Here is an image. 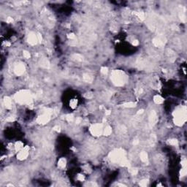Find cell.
Masks as SVG:
<instances>
[{
	"instance_id": "obj_10",
	"label": "cell",
	"mask_w": 187,
	"mask_h": 187,
	"mask_svg": "<svg viewBox=\"0 0 187 187\" xmlns=\"http://www.w3.org/2000/svg\"><path fill=\"white\" fill-rule=\"evenodd\" d=\"M154 102H156V104H159H159L162 103L163 101H164V100H163V98L161 97L160 96H159V95H157V96L154 97Z\"/></svg>"
},
{
	"instance_id": "obj_2",
	"label": "cell",
	"mask_w": 187,
	"mask_h": 187,
	"mask_svg": "<svg viewBox=\"0 0 187 187\" xmlns=\"http://www.w3.org/2000/svg\"><path fill=\"white\" fill-rule=\"evenodd\" d=\"M186 112L185 108H180L175 112V122L176 124L181 125L186 121Z\"/></svg>"
},
{
	"instance_id": "obj_8",
	"label": "cell",
	"mask_w": 187,
	"mask_h": 187,
	"mask_svg": "<svg viewBox=\"0 0 187 187\" xmlns=\"http://www.w3.org/2000/svg\"><path fill=\"white\" fill-rule=\"evenodd\" d=\"M37 37L35 36V35H32L29 36V42L31 43V44L34 45L37 43Z\"/></svg>"
},
{
	"instance_id": "obj_7",
	"label": "cell",
	"mask_w": 187,
	"mask_h": 187,
	"mask_svg": "<svg viewBox=\"0 0 187 187\" xmlns=\"http://www.w3.org/2000/svg\"><path fill=\"white\" fill-rule=\"evenodd\" d=\"M15 72H16L17 74L21 75L23 72V71H24V67H23L22 65H20V64H18V65L15 67Z\"/></svg>"
},
{
	"instance_id": "obj_3",
	"label": "cell",
	"mask_w": 187,
	"mask_h": 187,
	"mask_svg": "<svg viewBox=\"0 0 187 187\" xmlns=\"http://www.w3.org/2000/svg\"><path fill=\"white\" fill-rule=\"evenodd\" d=\"M112 80L116 85H123L125 81V76L123 72L120 71H116L112 74Z\"/></svg>"
},
{
	"instance_id": "obj_5",
	"label": "cell",
	"mask_w": 187,
	"mask_h": 187,
	"mask_svg": "<svg viewBox=\"0 0 187 187\" xmlns=\"http://www.w3.org/2000/svg\"><path fill=\"white\" fill-rule=\"evenodd\" d=\"M29 147L27 146H24L21 150H20V151L18 152V154H17V158H18V159L22 161V160L26 159L28 157V156H29Z\"/></svg>"
},
{
	"instance_id": "obj_4",
	"label": "cell",
	"mask_w": 187,
	"mask_h": 187,
	"mask_svg": "<svg viewBox=\"0 0 187 187\" xmlns=\"http://www.w3.org/2000/svg\"><path fill=\"white\" fill-rule=\"evenodd\" d=\"M91 134L95 136H99L103 132V129H102V125L101 124H95L92 125L90 128Z\"/></svg>"
},
{
	"instance_id": "obj_6",
	"label": "cell",
	"mask_w": 187,
	"mask_h": 187,
	"mask_svg": "<svg viewBox=\"0 0 187 187\" xmlns=\"http://www.w3.org/2000/svg\"><path fill=\"white\" fill-rule=\"evenodd\" d=\"M50 120V113H44L41 115L40 116H39L37 121L40 124H46L47 122H48V121Z\"/></svg>"
},
{
	"instance_id": "obj_11",
	"label": "cell",
	"mask_w": 187,
	"mask_h": 187,
	"mask_svg": "<svg viewBox=\"0 0 187 187\" xmlns=\"http://www.w3.org/2000/svg\"><path fill=\"white\" fill-rule=\"evenodd\" d=\"M5 106H6V108H10L11 105H12V102H11L10 99H9V98H5Z\"/></svg>"
},
{
	"instance_id": "obj_1",
	"label": "cell",
	"mask_w": 187,
	"mask_h": 187,
	"mask_svg": "<svg viewBox=\"0 0 187 187\" xmlns=\"http://www.w3.org/2000/svg\"><path fill=\"white\" fill-rule=\"evenodd\" d=\"M15 100L19 103H28L30 102L32 97H31L30 92L29 91H21L20 92L17 93L15 97Z\"/></svg>"
},
{
	"instance_id": "obj_9",
	"label": "cell",
	"mask_w": 187,
	"mask_h": 187,
	"mask_svg": "<svg viewBox=\"0 0 187 187\" xmlns=\"http://www.w3.org/2000/svg\"><path fill=\"white\" fill-rule=\"evenodd\" d=\"M66 165V160L64 159H60L58 161V166L59 168H64Z\"/></svg>"
}]
</instances>
